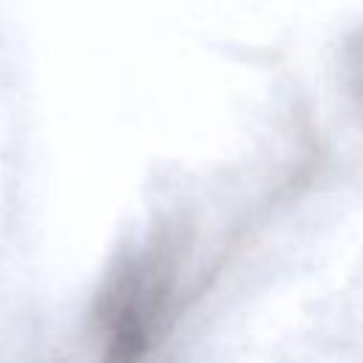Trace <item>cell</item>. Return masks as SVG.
Returning <instances> with one entry per match:
<instances>
[{
    "mask_svg": "<svg viewBox=\"0 0 363 363\" xmlns=\"http://www.w3.org/2000/svg\"><path fill=\"white\" fill-rule=\"evenodd\" d=\"M346 65H349V85H352L354 96L360 99V105H363V28L349 40Z\"/></svg>",
    "mask_w": 363,
    "mask_h": 363,
    "instance_id": "obj_1",
    "label": "cell"
}]
</instances>
